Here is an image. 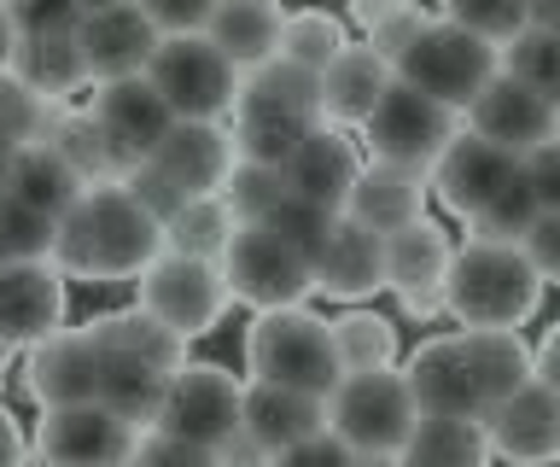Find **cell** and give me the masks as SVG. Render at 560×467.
<instances>
[{
    "instance_id": "obj_13",
    "label": "cell",
    "mask_w": 560,
    "mask_h": 467,
    "mask_svg": "<svg viewBox=\"0 0 560 467\" xmlns=\"http://www.w3.org/2000/svg\"><path fill=\"white\" fill-rule=\"evenodd\" d=\"M450 234L432 217H415L385 234V292H397L402 316L432 322L444 310V275H450Z\"/></svg>"
},
{
    "instance_id": "obj_33",
    "label": "cell",
    "mask_w": 560,
    "mask_h": 467,
    "mask_svg": "<svg viewBox=\"0 0 560 467\" xmlns=\"http://www.w3.org/2000/svg\"><path fill=\"white\" fill-rule=\"evenodd\" d=\"M88 334H94L100 345H117V351H135V357L158 362L164 374H175L187 362V339L158 322L152 310H140V304L135 310H105V316L88 322Z\"/></svg>"
},
{
    "instance_id": "obj_1",
    "label": "cell",
    "mask_w": 560,
    "mask_h": 467,
    "mask_svg": "<svg viewBox=\"0 0 560 467\" xmlns=\"http://www.w3.org/2000/svg\"><path fill=\"white\" fill-rule=\"evenodd\" d=\"M415 409L438 415H479L532 380V345L520 327H462V334L415 345L402 362Z\"/></svg>"
},
{
    "instance_id": "obj_21",
    "label": "cell",
    "mask_w": 560,
    "mask_h": 467,
    "mask_svg": "<svg viewBox=\"0 0 560 467\" xmlns=\"http://www.w3.org/2000/svg\"><path fill=\"white\" fill-rule=\"evenodd\" d=\"M228 117H257V124H322V77L310 65H292L287 54L252 65L240 71V94H234V112Z\"/></svg>"
},
{
    "instance_id": "obj_38",
    "label": "cell",
    "mask_w": 560,
    "mask_h": 467,
    "mask_svg": "<svg viewBox=\"0 0 560 467\" xmlns=\"http://www.w3.org/2000/svg\"><path fill=\"white\" fill-rule=\"evenodd\" d=\"M502 71L532 82L542 100L560 106V30H537V24L514 30V36L502 42Z\"/></svg>"
},
{
    "instance_id": "obj_58",
    "label": "cell",
    "mask_w": 560,
    "mask_h": 467,
    "mask_svg": "<svg viewBox=\"0 0 560 467\" xmlns=\"http://www.w3.org/2000/svg\"><path fill=\"white\" fill-rule=\"evenodd\" d=\"M100 7H122V0H82V12H100Z\"/></svg>"
},
{
    "instance_id": "obj_35",
    "label": "cell",
    "mask_w": 560,
    "mask_h": 467,
    "mask_svg": "<svg viewBox=\"0 0 560 467\" xmlns=\"http://www.w3.org/2000/svg\"><path fill=\"white\" fill-rule=\"evenodd\" d=\"M42 141L59 147L65 164L77 170L82 182H117V176H122V159L112 152V141H105V129L94 124V112H70V106H59Z\"/></svg>"
},
{
    "instance_id": "obj_8",
    "label": "cell",
    "mask_w": 560,
    "mask_h": 467,
    "mask_svg": "<svg viewBox=\"0 0 560 467\" xmlns=\"http://www.w3.org/2000/svg\"><path fill=\"white\" fill-rule=\"evenodd\" d=\"M222 281L228 299L245 310H280V304H304L315 292L310 257L292 246L287 234H275L269 222H240L234 240L222 246Z\"/></svg>"
},
{
    "instance_id": "obj_45",
    "label": "cell",
    "mask_w": 560,
    "mask_h": 467,
    "mask_svg": "<svg viewBox=\"0 0 560 467\" xmlns=\"http://www.w3.org/2000/svg\"><path fill=\"white\" fill-rule=\"evenodd\" d=\"M420 24H427L420 0H392V7H385L380 19L368 24V47H374V54H385V59L397 65V54H402V47H409V42L420 36Z\"/></svg>"
},
{
    "instance_id": "obj_44",
    "label": "cell",
    "mask_w": 560,
    "mask_h": 467,
    "mask_svg": "<svg viewBox=\"0 0 560 467\" xmlns=\"http://www.w3.org/2000/svg\"><path fill=\"white\" fill-rule=\"evenodd\" d=\"M444 12L490 42H508L514 30H525V0H444Z\"/></svg>"
},
{
    "instance_id": "obj_50",
    "label": "cell",
    "mask_w": 560,
    "mask_h": 467,
    "mask_svg": "<svg viewBox=\"0 0 560 467\" xmlns=\"http://www.w3.org/2000/svg\"><path fill=\"white\" fill-rule=\"evenodd\" d=\"M135 7L158 24V36H175V30H205L217 0H135Z\"/></svg>"
},
{
    "instance_id": "obj_59",
    "label": "cell",
    "mask_w": 560,
    "mask_h": 467,
    "mask_svg": "<svg viewBox=\"0 0 560 467\" xmlns=\"http://www.w3.org/2000/svg\"><path fill=\"white\" fill-rule=\"evenodd\" d=\"M0 380H7V374H0Z\"/></svg>"
},
{
    "instance_id": "obj_37",
    "label": "cell",
    "mask_w": 560,
    "mask_h": 467,
    "mask_svg": "<svg viewBox=\"0 0 560 467\" xmlns=\"http://www.w3.org/2000/svg\"><path fill=\"white\" fill-rule=\"evenodd\" d=\"M222 205L234 211V222H262L280 199L292 194L287 187V164H257V159H234V170L222 176Z\"/></svg>"
},
{
    "instance_id": "obj_24",
    "label": "cell",
    "mask_w": 560,
    "mask_h": 467,
    "mask_svg": "<svg viewBox=\"0 0 560 467\" xmlns=\"http://www.w3.org/2000/svg\"><path fill=\"white\" fill-rule=\"evenodd\" d=\"M315 292H327V299L339 304H362L374 299V292H385V234L362 229L357 217H332V234L327 246L315 252Z\"/></svg>"
},
{
    "instance_id": "obj_12",
    "label": "cell",
    "mask_w": 560,
    "mask_h": 467,
    "mask_svg": "<svg viewBox=\"0 0 560 467\" xmlns=\"http://www.w3.org/2000/svg\"><path fill=\"white\" fill-rule=\"evenodd\" d=\"M135 421H122L112 404L82 397V404H52L42 409L30 456L65 462V467H105V462H129L135 456Z\"/></svg>"
},
{
    "instance_id": "obj_56",
    "label": "cell",
    "mask_w": 560,
    "mask_h": 467,
    "mask_svg": "<svg viewBox=\"0 0 560 467\" xmlns=\"http://www.w3.org/2000/svg\"><path fill=\"white\" fill-rule=\"evenodd\" d=\"M12 147H18V141H12L7 129H0V170H7V159H12Z\"/></svg>"
},
{
    "instance_id": "obj_15",
    "label": "cell",
    "mask_w": 560,
    "mask_h": 467,
    "mask_svg": "<svg viewBox=\"0 0 560 467\" xmlns=\"http://www.w3.org/2000/svg\"><path fill=\"white\" fill-rule=\"evenodd\" d=\"M520 170H525L520 152H502L497 141H485V135H472V129L462 124V129L450 135V147L438 152V164H432L427 182H432V199L444 205L450 217L467 222L502 182H514Z\"/></svg>"
},
{
    "instance_id": "obj_9",
    "label": "cell",
    "mask_w": 560,
    "mask_h": 467,
    "mask_svg": "<svg viewBox=\"0 0 560 467\" xmlns=\"http://www.w3.org/2000/svg\"><path fill=\"white\" fill-rule=\"evenodd\" d=\"M152 89L170 100L175 117H228L240 94V71L228 65V54L205 30H175L158 36L152 59H147Z\"/></svg>"
},
{
    "instance_id": "obj_40",
    "label": "cell",
    "mask_w": 560,
    "mask_h": 467,
    "mask_svg": "<svg viewBox=\"0 0 560 467\" xmlns=\"http://www.w3.org/2000/svg\"><path fill=\"white\" fill-rule=\"evenodd\" d=\"M350 36H345V24L332 19V12H322V7H304V12H287L280 19V47L275 54H287L292 65H310L315 77H322V65L339 54Z\"/></svg>"
},
{
    "instance_id": "obj_11",
    "label": "cell",
    "mask_w": 560,
    "mask_h": 467,
    "mask_svg": "<svg viewBox=\"0 0 560 467\" xmlns=\"http://www.w3.org/2000/svg\"><path fill=\"white\" fill-rule=\"evenodd\" d=\"M240 374H228L222 362H182L170 374V392L158 404V427L182 432V439L205 444L210 456H222V444L240 432Z\"/></svg>"
},
{
    "instance_id": "obj_14",
    "label": "cell",
    "mask_w": 560,
    "mask_h": 467,
    "mask_svg": "<svg viewBox=\"0 0 560 467\" xmlns=\"http://www.w3.org/2000/svg\"><path fill=\"white\" fill-rule=\"evenodd\" d=\"M462 124L472 135H485V141H497L502 152H520V159H525L532 147H542L549 135H560V106H555V100H542L532 82L497 71L462 106Z\"/></svg>"
},
{
    "instance_id": "obj_18",
    "label": "cell",
    "mask_w": 560,
    "mask_h": 467,
    "mask_svg": "<svg viewBox=\"0 0 560 467\" xmlns=\"http://www.w3.org/2000/svg\"><path fill=\"white\" fill-rule=\"evenodd\" d=\"M24 392L35 397V409L100 397V345L88 327H52L47 339L24 345Z\"/></svg>"
},
{
    "instance_id": "obj_41",
    "label": "cell",
    "mask_w": 560,
    "mask_h": 467,
    "mask_svg": "<svg viewBox=\"0 0 560 467\" xmlns=\"http://www.w3.org/2000/svg\"><path fill=\"white\" fill-rule=\"evenodd\" d=\"M59 106H65V100H47V94H35L24 77L0 71V129H7L18 147H24V141H42Z\"/></svg>"
},
{
    "instance_id": "obj_49",
    "label": "cell",
    "mask_w": 560,
    "mask_h": 467,
    "mask_svg": "<svg viewBox=\"0 0 560 467\" xmlns=\"http://www.w3.org/2000/svg\"><path fill=\"white\" fill-rule=\"evenodd\" d=\"M129 462H187V467H199V462H217L205 444H192V439H182V432H170V427H140L135 432V456Z\"/></svg>"
},
{
    "instance_id": "obj_52",
    "label": "cell",
    "mask_w": 560,
    "mask_h": 467,
    "mask_svg": "<svg viewBox=\"0 0 560 467\" xmlns=\"http://www.w3.org/2000/svg\"><path fill=\"white\" fill-rule=\"evenodd\" d=\"M532 380H542V386L560 397V322L549 327V334H542V345L532 351Z\"/></svg>"
},
{
    "instance_id": "obj_54",
    "label": "cell",
    "mask_w": 560,
    "mask_h": 467,
    "mask_svg": "<svg viewBox=\"0 0 560 467\" xmlns=\"http://www.w3.org/2000/svg\"><path fill=\"white\" fill-rule=\"evenodd\" d=\"M525 24H537V30H560V0H525Z\"/></svg>"
},
{
    "instance_id": "obj_3",
    "label": "cell",
    "mask_w": 560,
    "mask_h": 467,
    "mask_svg": "<svg viewBox=\"0 0 560 467\" xmlns=\"http://www.w3.org/2000/svg\"><path fill=\"white\" fill-rule=\"evenodd\" d=\"M542 304V275L532 269L514 240H479L450 252L444 275V310L462 327H525Z\"/></svg>"
},
{
    "instance_id": "obj_46",
    "label": "cell",
    "mask_w": 560,
    "mask_h": 467,
    "mask_svg": "<svg viewBox=\"0 0 560 467\" xmlns=\"http://www.w3.org/2000/svg\"><path fill=\"white\" fill-rule=\"evenodd\" d=\"M18 36H65L82 19V0H7Z\"/></svg>"
},
{
    "instance_id": "obj_57",
    "label": "cell",
    "mask_w": 560,
    "mask_h": 467,
    "mask_svg": "<svg viewBox=\"0 0 560 467\" xmlns=\"http://www.w3.org/2000/svg\"><path fill=\"white\" fill-rule=\"evenodd\" d=\"M7 362H12V345H7V334H0V374H7Z\"/></svg>"
},
{
    "instance_id": "obj_43",
    "label": "cell",
    "mask_w": 560,
    "mask_h": 467,
    "mask_svg": "<svg viewBox=\"0 0 560 467\" xmlns=\"http://www.w3.org/2000/svg\"><path fill=\"white\" fill-rule=\"evenodd\" d=\"M12 257H52V217L0 194V264Z\"/></svg>"
},
{
    "instance_id": "obj_48",
    "label": "cell",
    "mask_w": 560,
    "mask_h": 467,
    "mask_svg": "<svg viewBox=\"0 0 560 467\" xmlns=\"http://www.w3.org/2000/svg\"><path fill=\"white\" fill-rule=\"evenodd\" d=\"M122 187H129V194L140 199V205H147V211L158 217V222H164L170 211H175V205H182L187 194H182V187H175L170 176H164V170H158L152 159H135V164H122V176H117Z\"/></svg>"
},
{
    "instance_id": "obj_27",
    "label": "cell",
    "mask_w": 560,
    "mask_h": 467,
    "mask_svg": "<svg viewBox=\"0 0 560 467\" xmlns=\"http://www.w3.org/2000/svg\"><path fill=\"white\" fill-rule=\"evenodd\" d=\"M385 82H392V59L374 54L368 42H345L339 54L322 65V124L362 129V117L374 112Z\"/></svg>"
},
{
    "instance_id": "obj_30",
    "label": "cell",
    "mask_w": 560,
    "mask_h": 467,
    "mask_svg": "<svg viewBox=\"0 0 560 467\" xmlns=\"http://www.w3.org/2000/svg\"><path fill=\"white\" fill-rule=\"evenodd\" d=\"M485 456H490V432L479 415H438V409H420L397 450V462H420V467H472Z\"/></svg>"
},
{
    "instance_id": "obj_29",
    "label": "cell",
    "mask_w": 560,
    "mask_h": 467,
    "mask_svg": "<svg viewBox=\"0 0 560 467\" xmlns=\"http://www.w3.org/2000/svg\"><path fill=\"white\" fill-rule=\"evenodd\" d=\"M280 19H287V7H280V0H217V7H210V19H205V36L222 47L234 71H252V65L275 59Z\"/></svg>"
},
{
    "instance_id": "obj_5",
    "label": "cell",
    "mask_w": 560,
    "mask_h": 467,
    "mask_svg": "<svg viewBox=\"0 0 560 467\" xmlns=\"http://www.w3.org/2000/svg\"><path fill=\"white\" fill-rule=\"evenodd\" d=\"M415 397H409V380L392 369H357V374H339V386L327 392V427L350 444L357 462H397L402 439L415 427Z\"/></svg>"
},
{
    "instance_id": "obj_23",
    "label": "cell",
    "mask_w": 560,
    "mask_h": 467,
    "mask_svg": "<svg viewBox=\"0 0 560 467\" xmlns=\"http://www.w3.org/2000/svg\"><path fill=\"white\" fill-rule=\"evenodd\" d=\"M234 129L222 117H175L170 135L152 147V164L182 187V194H217L234 170Z\"/></svg>"
},
{
    "instance_id": "obj_26",
    "label": "cell",
    "mask_w": 560,
    "mask_h": 467,
    "mask_svg": "<svg viewBox=\"0 0 560 467\" xmlns=\"http://www.w3.org/2000/svg\"><path fill=\"white\" fill-rule=\"evenodd\" d=\"M427 194H432V182L415 176V170L362 159L357 182H350V194H345V217H357L362 229H374V234H392L402 222L427 217Z\"/></svg>"
},
{
    "instance_id": "obj_16",
    "label": "cell",
    "mask_w": 560,
    "mask_h": 467,
    "mask_svg": "<svg viewBox=\"0 0 560 467\" xmlns=\"http://www.w3.org/2000/svg\"><path fill=\"white\" fill-rule=\"evenodd\" d=\"M315 427H327V397L280 386V380H245L240 386V439L257 450V456L280 462L298 439H310Z\"/></svg>"
},
{
    "instance_id": "obj_36",
    "label": "cell",
    "mask_w": 560,
    "mask_h": 467,
    "mask_svg": "<svg viewBox=\"0 0 560 467\" xmlns=\"http://www.w3.org/2000/svg\"><path fill=\"white\" fill-rule=\"evenodd\" d=\"M332 351H339V369L357 374V369H392L397 362V327L374 316V310H345L332 316Z\"/></svg>"
},
{
    "instance_id": "obj_34",
    "label": "cell",
    "mask_w": 560,
    "mask_h": 467,
    "mask_svg": "<svg viewBox=\"0 0 560 467\" xmlns=\"http://www.w3.org/2000/svg\"><path fill=\"white\" fill-rule=\"evenodd\" d=\"M234 211L222 205V194H187L164 217V246L187 257H222V246L234 240Z\"/></svg>"
},
{
    "instance_id": "obj_19",
    "label": "cell",
    "mask_w": 560,
    "mask_h": 467,
    "mask_svg": "<svg viewBox=\"0 0 560 467\" xmlns=\"http://www.w3.org/2000/svg\"><path fill=\"white\" fill-rule=\"evenodd\" d=\"M65 327V269L52 257H12L0 264V334L7 345H35Z\"/></svg>"
},
{
    "instance_id": "obj_17",
    "label": "cell",
    "mask_w": 560,
    "mask_h": 467,
    "mask_svg": "<svg viewBox=\"0 0 560 467\" xmlns=\"http://www.w3.org/2000/svg\"><path fill=\"white\" fill-rule=\"evenodd\" d=\"M94 124L105 129V141H112V152L122 164H135V159H152V147L170 135L175 124V112H170V100L152 89V77L147 71H135V77H112V82H94Z\"/></svg>"
},
{
    "instance_id": "obj_4",
    "label": "cell",
    "mask_w": 560,
    "mask_h": 467,
    "mask_svg": "<svg viewBox=\"0 0 560 467\" xmlns=\"http://www.w3.org/2000/svg\"><path fill=\"white\" fill-rule=\"evenodd\" d=\"M245 369L257 380H280V386H298L315 397H327L345 374L327 316H315L304 304L257 310V322L245 327Z\"/></svg>"
},
{
    "instance_id": "obj_2",
    "label": "cell",
    "mask_w": 560,
    "mask_h": 467,
    "mask_svg": "<svg viewBox=\"0 0 560 467\" xmlns=\"http://www.w3.org/2000/svg\"><path fill=\"white\" fill-rule=\"evenodd\" d=\"M158 252H164V222L122 182H88L52 222V264L65 269V281H135Z\"/></svg>"
},
{
    "instance_id": "obj_53",
    "label": "cell",
    "mask_w": 560,
    "mask_h": 467,
    "mask_svg": "<svg viewBox=\"0 0 560 467\" xmlns=\"http://www.w3.org/2000/svg\"><path fill=\"white\" fill-rule=\"evenodd\" d=\"M24 456H30L24 432H18V421H12V409L0 404V462H24Z\"/></svg>"
},
{
    "instance_id": "obj_20",
    "label": "cell",
    "mask_w": 560,
    "mask_h": 467,
    "mask_svg": "<svg viewBox=\"0 0 560 467\" xmlns=\"http://www.w3.org/2000/svg\"><path fill=\"white\" fill-rule=\"evenodd\" d=\"M70 36H77V47H82L88 82H112V77L147 71V59H152V47H158V24L135 7V0H122V7L82 12Z\"/></svg>"
},
{
    "instance_id": "obj_39",
    "label": "cell",
    "mask_w": 560,
    "mask_h": 467,
    "mask_svg": "<svg viewBox=\"0 0 560 467\" xmlns=\"http://www.w3.org/2000/svg\"><path fill=\"white\" fill-rule=\"evenodd\" d=\"M537 211H542V205H537V187H532V176L520 170L514 182H502L497 194H490L479 211L467 217V234H479V240H514V246H520V234L532 229Z\"/></svg>"
},
{
    "instance_id": "obj_32",
    "label": "cell",
    "mask_w": 560,
    "mask_h": 467,
    "mask_svg": "<svg viewBox=\"0 0 560 467\" xmlns=\"http://www.w3.org/2000/svg\"><path fill=\"white\" fill-rule=\"evenodd\" d=\"M7 71L24 77L30 89L47 94V100H70L77 89H88V65H82V47L70 30L65 36H18Z\"/></svg>"
},
{
    "instance_id": "obj_6",
    "label": "cell",
    "mask_w": 560,
    "mask_h": 467,
    "mask_svg": "<svg viewBox=\"0 0 560 467\" xmlns=\"http://www.w3.org/2000/svg\"><path fill=\"white\" fill-rule=\"evenodd\" d=\"M392 71L402 82H415V89H427L432 100H444V106L462 112L467 100L502 71V42H490V36H479V30L455 24L444 12V19L420 24V36L397 54Z\"/></svg>"
},
{
    "instance_id": "obj_10",
    "label": "cell",
    "mask_w": 560,
    "mask_h": 467,
    "mask_svg": "<svg viewBox=\"0 0 560 467\" xmlns=\"http://www.w3.org/2000/svg\"><path fill=\"white\" fill-rule=\"evenodd\" d=\"M140 310H152L164 327H175L182 339H205L210 327L228 316V281L217 257H187V252H158L147 269L135 275Z\"/></svg>"
},
{
    "instance_id": "obj_55",
    "label": "cell",
    "mask_w": 560,
    "mask_h": 467,
    "mask_svg": "<svg viewBox=\"0 0 560 467\" xmlns=\"http://www.w3.org/2000/svg\"><path fill=\"white\" fill-rule=\"evenodd\" d=\"M12 47H18V24H12L7 0H0V71H7V65H12Z\"/></svg>"
},
{
    "instance_id": "obj_47",
    "label": "cell",
    "mask_w": 560,
    "mask_h": 467,
    "mask_svg": "<svg viewBox=\"0 0 560 467\" xmlns=\"http://www.w3.org/2000/svg\"><path fill=\"white\" fill-rule=\"evenodd\" d=\"M520 252L532 257V269L542 275V287H560V211L542 205L532 217V229L520 234Z\"/></svg>"
},
{
    "instance_id": "obj_42",
    "label": "cell",
    "mask_w": 560,
    "mask_h": 467,
    "mask_svg": "<svg viewBox=\"0 0 560 467\" xmlns=\"http://www.w3.org/2000/svg\"><path fill=\"white\" fill-rule=\"evenodd\" d=\"M332 217H339V211H327V205H315V199H304V194H287L262 222H269L275 234H287L292 246L315 264V252H322L327 234H332Z\"/></svg>"
},
{
    "instance_id": "obj_25",
    "label": "cell",
    "mask_w": 560,
    "mask_h": 467,
    "mask_svg": "<svg viewBox=\"0 0 560 467\" xmlns=\"http://www.w3.org/2000/svg\"><path fill=\"white\" fill-rule=\"evenodd\" d=\"M357 170H362V147L350 141V129L310 124L304 141H298L292 159H287V187L315 199V205H327V211H345V194H350V182H357Z\"/></svg>"
},
{
    "instance_id": "obj_51",
    "label": "cell",
    "mask_w": 560,
    "mask_h": 467,
    "mask_svg": "<svg viewBox=\"0 0 560 467\" xmlns=\"http://www.w3.org/2000/svg\"><path fill=\"white\" fill-rule=\"evenodd\" d=\"M525 176L537 187V205H555L560 211V135H549L542 147L525 152Z\"/></svg>"
},
{
    "instance_id": "obj_28",
    "label": "cell",
    "mask_w": 560,
    "mask_h": 467,
    "mask_svg": "<svg viewBox=\"0 0 560 467\" xmlns=\"http://www.w3.org/2000/svg\"><path fill=\"white\" fill-rule=\"evenodd\" d=\"M82 187H88V182L65 164V152L52 147V141L12 147L7 170H0V194L18 199V205H30V211H42V217H52V222L70 211V199H77Z\"/></svg>"
},
{
    "instance_id": "obj_7",
    "label": "cell",
    "mask_w": 560,
    "mask_h": 467,
    "mask_svg": "<svg viewBox=\"0 0 560 467\" xmlns=\"http://www.w3.org/2000/svg\"><path fill=\"white\" fill-rule=\"evenodd\" d=\"M455 129H462V112L444 106V100H432L427 89H415V82H402L397 71L385 82V94L374 100V112L362 117L368 159L415 170V176H432L438 152L450 147Z\"/></svg>"
},
{
    "instance_id": "obj_31",
    "label": "cell",
    "mask_w": 560,
    "mask_h": 467,
    "mask_svg": "<svg viewBox=\"0 0 560 467\" xmlns=\"http://www.w3.org/2000/svg\"><path fill=\"white\" fill-rule=\"evenodd\" d=\"M164 392H170V374L158 369V362L135 357V351H117V345H100V404H112L122 421L152 427Z\"/></svg>"
},
{
    "instance_id": "obj_22",
    "label": "cell",
    "mask_w": 560,
    "mask_h": 467,
    "mask_svg": "<svg viewBox=\"0 0 560 467\" xmlns=\"http://www.w3.org/2000/svg\"><path fill=\"white\" fill-rule=\"evenodd\" d=\"M485 432H490V456L549 462L560 456V397L542 380H525L485 409Z\"/></svg>"
}]
</instances>
